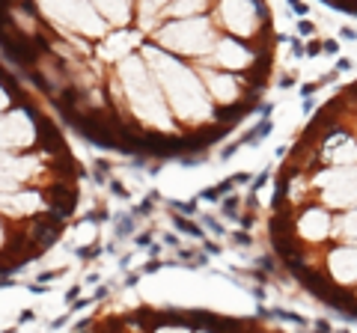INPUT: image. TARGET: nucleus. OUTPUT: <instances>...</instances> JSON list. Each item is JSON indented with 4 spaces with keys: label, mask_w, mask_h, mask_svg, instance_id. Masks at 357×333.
<instances>
[{
    "label": "nucleus",
    "mask_w": 357,
    "mask_h": 333,
    "mask_svg": "<svg viewBox=\"0 0 357 333\" xmlns=\"http://www.w3.org/2000/svg\"><path fill=\"white\" fill-rule=\"evenodd\" d=\"M143 60H146L152 78L158 81L164 101L170 104V110L176 113V119H182L188 125H205L211 122V98L208 89L202 84V78L197 71H191L188 66H182L178 60H173L164 48H143Z\"/></svg>",
    "instance_id": "nucleus-1"
},
{
    "label": "nucleus",
    "mask_w": 357,
    "mask_h": 333,
    "mask_svg": "<svg viewBox=\"0 0 357 333\" xmlns=\"http://www.w3.org/2000/svg\"><path fill=\"white\" fill-rule=\"evenodd\" d=\"M119 81H122L128 107H131V113L137 116V122L149 125L155 131H173L164 92H161L158 81L152 78V71H149L146 63H143L140 57H122V63H119Z\"/></svg>",
    "instance_id": "nucleus-2"
},
{
    "label": "nucleus",
    "mask_w": 357,
    "mask_h": 333,
    "mask_svg": "<svg viewBox=\"0 0 357 333\" xmlns=\"http://www.w3.org/2000/svg\"><path fill=\"white\" fill-rule=\"evenodd\" d=\"M155 39L161 48L173 51V54H188V57H202L214 48V33L208 27L205 18H178L164 24Z\"/></svg>",
    "instance_id": "nucleus-3"
},
{
    "label": "nucleus",
    "mask_w": 357,
    "mask_h": 333,
    "mask_svg": "<svg viewBox=\"0 0 357 333\" xmlns=\"http://www.w3.org/2000/svg\"><path fill=\"white\" fill-rule=\"evenodd\" d=\"M39 9L57 27H66L71 33H84V36L104 33V18L92 6V0H39Z\"/></svg>",
    "instance_id": "nucleus-4"
},
{
    "label": "nucleus",
    "mask_w": 357,
    "mask_h": 333,
    "mask_svg": "<svg viewBox=\"0 0 357 333\" xmlns=\"http://www.w3.org/2000/svg\"><path fill=\"white\" fill-rule=\"evenodd\" d=\"M315 188L321 200L334 208L357 205V167H331L315 176Z\"/></svg>",
    "instance_id": "nucleus-5"
},
{
    "label": "nucleus",
    "mask_w": 357,
    "mask_h": 333,
    "mask_svg": "<svg viewBox=\"0 0 357 333\" xmlns=\"http://www.w3.org/2000/svg\"><path fill=\"white\" fill-rule=\"evenodd\" d=\"M39 140V116H33L27 107H15L0 119V152L30 149Z\"/></svg>",
    "instance_id": "nucleus-6"
},
{
    "label": "nucleus",
    "mask_w": 357,
    "mask_h": 333,
    "mask_svg": "<svg viewBox=\"0 0 357 333\" xmlns=\"http://www.w3.org/2000/svg\"><path fill=\"white\" fill-rule=\"evenodd\" d=\"M221 21L232 36H256L262 30V9L256 0H221Z\"/></svg>",
    "instance_id": "nucleus-7"
},
{
    "label": "nucleus",
    "mask_w": 357,
    "mask_h": 333,
    "mask_svg": "<svg viewBox=\"0 0 357 333\" xmlns=\"http://www.w3.org/2000/svg\"><path fill=\"white\" fill-rule=\"evenodd\" d=\"M36 173H39V161L36 158H21V155H12V152H0V194L18 191Z\"/></svg>",
    "instance_id": "nucleus-8"
},
{
    "label": "nucleus",
    "mask_w": 357,
    "mask_h": 333,
    "mask_svg": "<svg viewBox=\"0 0 357 333\" xmlns=\"http://www.w3.org/2000/svg\"><path fill=\"white\" fill-rule=\"evenodd\" d=\"M211 57H214V63L223 66L226 71H244V68L253 66V51H250L247 45H241V42H235V39L214 42Z\"/></svg>",
    "instance_id": "nucleus-9"
},
{
    "label": "nucleus",
    "mask_w": 357,
    "mask_h": 333,
    "mask_svg": "<svg viewBox=\"0 0 357 333\" xmlns=\"http://www.w3.org/2000/svg\"><path fill=\"white\" fill-rule=\"evenodd\" d=\"M45 208V197L39 191H12V194H0V214L9 217H30L36 211Z\"/></svg>",
    "instance_id": "nucleus-10"
},
{
    "label": "nucleus",
    "mask_w": 357,
    "mask_h": 333,
    "mask_svg": "<svg viewBox=\"0 0 357 333\" xmlns=\"http://www.w3.org/2000/svg\"><path fill=\"white\" fill-rule=\"evenodd\" d=\"M321 158L331 167H357V143L345 131H336L328 143H321Z\"/></svg>",
    "instance_id": "nucleus-11"
},
{
    "label": "nucleus",
    "mask_w": 357,
    "mask_h": 333,
    "mask_svg": "<svg viewBox=\"0 0 357 333\" xmlns=\"http://www.w3.org/2000/svg\"><path fill=\"white\" fill-rule=\"evenodd\" d=\"M328 274L334 277L336 286L354 283L357 280V247L342 244V247L331 250V256H328Z\"/></svg>",
    "instance_id": "nucleus-12"
},
{
    "label": "nucleus",
    "mask_w": 357,
    "mask_h": 333,
    "mask_svg": "<svg viewBox=\"0 0 357 333\" xmlns=\"http://www.w3.org/2000/svg\"><path fill=\"white\" fill-rule=\"evenodd\" d=\"M202 84L208 89V98H214L218 104H235L238 95H241L238 78L232 75V71H205Z\"/></svg>",
    "instance_id": "nucleus-13"
},
{
    "label": "nucleus",
    "mask_w": 357,
    "mask_h": 333,
    "mask_svg": "<svg viewBox=\"0 0 357 333\" xmlns=\"http://www.w3.org/2000/svg\"><path fill=\"white\" fill-rule=\"evenodd\" d=\"M331 229H334V223H331V214L325 208H310L298 220V235L304 241H325Z\"/></svg>",
    "instance_id": "nucleus-14"
},
{
    "label": "nucleus",
    "mask_w": 357,
    "mask_h": 333,
    "mask_svg": "<svg viewBox=\"0 0 357 333\" xmlns=\"http://www.w3.org/2000/svg\"><path fill=\"white\" fill-rule=\"evenodd\" d=\"M92 6L113 27H125L131 21V0H92Z\"/></svg>",
    "instance_id": "nucleus-15"
},
{
    "label": "nucleus",
    "mask_w": 357,
    "mask_h": 333,
    "mask_svg": "<svg viewBox=\"0 0 357 333\" xmlns=\"http://www.w3.org/2000/svg\"><path fill=\"white\" fill-rule=\"evenodd\" d=\"M334 226H336V232L342 235V241L357 244V208H354V211H348V214H342Z\"/></svg>",
    "instance_id": "nucleus-16"
},
{
    "label": "nucleus",
    "mask_w": 357,
    "mask_h": 333,
    "mask_svg": "<svg viewBox=\"0 0 357 333\" xmlns=\"http://www.w3.org/2000/svg\"><path fill=\"white\" fill-rule=\"evenodd\" d=\"M205 3H208V0H173L170 12L178 15V18H185V15H197V12H202Z\"/></svg>",
    "instance_id": "nucleus-17"
},
{
    "label": "nucleus",
    "mask_w": 357,
    "mask_h": 333,
    "mask_svg": "<svg viewBox=\"0 0 357 333\" xmlns=\"http://www.w3.org/2000/svg\"><path fill=\"white\" fill-rule=\"evenodd\" d=\"M119 45H131V33H128V30H119V39L104 42L101 57H104V60H113V57H119V54H122V48H119Z\"/></svg>",
    "instance_id": "nucleus-18"
},
{
    "label": "nucleus",
    "mask_w": 357,
    "mask_h": 333,
    "mask_svg": "<svg viewBox=\"0 0 357 333\" xmlns=\"http://www.w3.org/2000/svg\"><path fill=\"white\" fill-rule=\"evenodd\" d=\"M155 333H191V330H188L185 324H178V321H167V324H164V327H158Z\"/></svg>",
    "instance_id": "nucleus-19"
},
{
    "label": "nucleus",
    "mask_w": 357,
    "mask_h": 333,
    "mask_svg": "<svg viewBox=\"0 0 357 333\" xmlns=\"http://www.w3.org/2000/svg\"><path fill=\"white\" fill-rule=\"evenodd\" d=\"M164 6V0H140V9H143V15H152V12H158Z\"/></svg>",
    "instance_id": "nucleus-20"
},
{
    "label": "nucleus",
    "mask_w": 357,
    "mask_h": 333,
    "mask_svg": "<svg viewBox=\"0 0 357 333\" xmlns=\"http://www.w3.org/2000/svg\"><path fill=\"white\" fill-rule=\"evenodd\" d=\"M6 104H9V95H6V89H3V87H0V110H3Z\"/></svg>",
    "instance_id": "nucleus-21"
},
{
    "label": "nucleus",
    "mask_w": 357,
    "mask_h": 333,
    "mask_svg": "<svg viewBox=\"0 0 357 333\" xmlns=\"http://www.w3.org/2000/svg\"><path fill=\"white\" fill-rule=\"evenodd\" d=\"M0 244H3V226H0Z\"/></svg>",
    "instance_id": "nucleus-22"
},
{
    "label": "nucleus",
    "mask_w": 357,
    "mask_h": 333,
    "mask_svg": "<svg viewBox=\"0 0 357 333\" xmlns=\"http://www.w3.org/2000/svg\"><path fill=\"white\" fill-rule=\"evenodd\" d=\"M202 333H214V330H202Z\"/></svg>",
    "instance_id": "nucleus-23"
}]
</instances>
